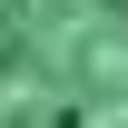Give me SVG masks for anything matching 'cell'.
<instances>
[{
	"label": "cell",
	"mask_w": 128,
	"mask_h": 128,
	"mask_svg": "<svg viewBox=\"0 0 128 128\" xmlns=\"http://www.w3.org/2000/svg\"><path fill=\"white\" fill-rule=\"evenodd\" d=\"M0 128H128V0H0Z\"/></svg>",
	"instance_id": "cell-1"
}]
</instances>
